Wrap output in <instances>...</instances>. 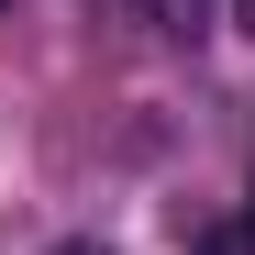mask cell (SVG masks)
<instances>
[{
    "instance_id": "7a4b0ae2",
    "label": "cell",
    "mask_w": 255,
    "mask_h": 255,
    "mask_svg": "<svg viewBox=\"0 0 255 255\" xmlns=\"http://www.w3.org/2000/svg\"><path fill=\"white\" fill-rule=\"evenodd\" d=\"M200 255H255V233H200Z\"/></svg>"
},
{
    "instance_id": "3957f363",
    "label": "cell",
    "mask_w": 255,
    "mask_h": 255,
    "mask_svg": "<svg viewBox=\"0 0 255 255\" xmlns=\"http://www.w3.org/2000/svg\"><path fill=\"white\" fill-rule=\"evenodd\" d=\"M233 22H244V33H255V0H233Z\"/></svg>"
},
{
    "instance_id": "6da1fadb",
    "label": "cell",
    "mask_w": 255,
    "mask_h": 255,
    "mask_svg": "<svg viewBox=\"0 0 255 255\" xmlns=\"http://www.w3.org/2000/svg\"><path fill=\"white\" fill-rule=\"evenodd\" d=\"M133 22H155V33H178V45H200V33H211V0H133Z\"/></svg>"
}]
</instances>
